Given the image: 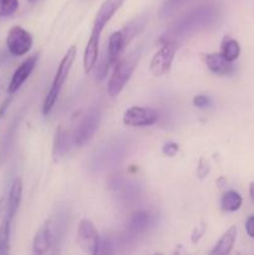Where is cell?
<instances>
[{
	"label": "cell",
	"instance_id": "1",
	"mask_svg": "<svg viewBox=\"0 0 254 255\" xmlns=\"http://www.w3.org/2000/svg\"><path fill=\"white\" fill-rule=\"evenodd\" d=\"M217 16H218V14H217L216 7H213L212 5H203V6L197 7V9L192 10L188 14L177 20L169 27L166 35L162 37V40L176 42V39L186 37L188 35L199 31V30L208 27L209 25L216 21Z\"/></svg>",
	"mask_w": 254,
	"mask_h": 255
},
{
	"label": "cell",
	"instance_id": "2",
	"mask_svg": "<svg viewBox=\"0 0 254 255\" xmlns=\"http://www.w3.org/2000/svg\"><path fill=\"white\" fill-rule=\"evenodd\" d=\"M139 55H141V49H134L133 51L127 54L124 59L119 60L115 64L114 72L110 76L109 84H107V94L111 99H116L124 91L125 86L129 81L132 74L136 70Z\"/></svg>",
	"mask_w": 254,
	"mask_h": 255
},
{
	"label": "cell",
	"instance_id": "3",
	"mask_svg": "<svg viewBox=\"0 0 254 255\" xmlns=\"http://www.w3.org/2000/svg\"><path fill=\"white\" fill-rule=\"evenodd\" d=\"M76 46H71L67 50L66 54L64 55L61 61H60L56 74H55L54 81H52L51 87H50L49 92L46 94L44 104H42V115L44 116H49L51 114L52 109H54L55 104H56L57 99H59L62 86H64L65 81H66L67 76H69L72 64H74L75 59H76Z\"/></svg>",
	"mask_w": 254,
	"mask_h": 255
},
{
	"label": "cell",
	"instance_id": "4",
	"mask_svg": "<svg viewBox=\"0 0 254 255\" xmlns=\"http://www.w3.org/2000/svg\"><path fill=\"white\" fill-rule=\"evenodd\" d=\"M101 122V109L99 105H94L86 111L81 122L77 126L74 134V142L76 146L81 147L92 138L99 125Z\"/></svg>",
	"mask_w": 254,
	"mask_h": 255
},
{
	"label": "cell",
	"instance_id": "5",
	"mask_svg": "<svg viewBox=\"0 0 254 255\" xmlns=\"http://www.w3.org/2000/svg\"><path fill=\"white\" fill-rule=\"evenodd\" d=\"M76 243L82 252L89 254H97L100 251L101 238L99 236L96 227L89 219H81L77 227Z\"/></svg>",
	"mask_w": 254,
	"mask_h": 255
},
{
	"label": "cell",
	"instance_id": "6",
	"mask_svg": "<svg viewBox=\"0 0 254 255\" xmlns=\"http://www.w3.org/2000/svg\"><path fill=\"white\" fill-rule=\"evenodd\" d=\"M6 46L12 56H24L32 46V36L21 26H12L6 36Z\"/></svg>",
	"mask_w": 254,
	"mask_h": 255
},
{
	"label": "cell",
	"instance_id": "7",
	"mask_svg": "<svg viewBox=\"0 0 254 255\" xmlns=\"http://www.w3.org/2000/svg\"><path fill=\"white\" fill-rule=\"evenodd\" d=\"M177 45L174 41H164L161 49L152 56L149 62V70L154 76H162L171 69L172 61L174 59Z\"/></svg>",
	"mask_w": 254,
	"mask_h": 255
},
{
	"label": "cell",
	"instance_id": "8",
	"mask_svg": "<svg viewBox=\"0 0 254 255\" xmlns=\"http://www.w3.org/2000/svg\"><path fill=\"white\" fill-rule=\"evenodd\" d=\"M158 120V114L149 107L132 106L124 114V124L129 127H147L154 125Z\"/></svg>",
	"mask_w": 254,
	"mask_h": 255
},
{
	"label": "cell",
	"instance_id": "9",
	"mask_svg": "<svg viewBox=\"0 0 254 255\" xmlns=\"http://www.w3.org/2000/svg\"><path fill=\"white\" fill-rule=\"evenodd\" d=\"M125 0H105V1L102 2L99 11H97L96 16H95L94 26H92V31L90 37L100 40L102 30H104L105 26L109 24L110 20H111L112 16L116 14L117 10L122 6Z\"/></svg>",
	"mask_w": 254,
	"mask_h": 255
},
{
	"label": "cell",
	"instance_id": "10",
	"mask_svg": "<svg viewBox=\"0 0 254 255\" xmlns=\"http://www.w3.org/2000/svg\"><path fill=\"white\" fill-rule=\"evenodd\" d=\"M37 59H39V55L34 54L30 57H27L22 64H20V66L15 70L14 75H12L11 80H10L9 86H7V94L14 95L24 85V82L31 75L32 70H34L35 65L37 62Z\"/></svg>",
	"mask_w": 254,
	"mask_h": 255
},
{
	"label": "cell",
	"instance_id": "11",
	"mask_svg": "<svg viewBox=\"0 0 254 255\" xmlns=\"http://www.w3.org/2000/svg\"><path fill=\"white\" fill-rule=\"evenodd\" d=\"M122 158V152L120 151V147L117 143L106 144L102 149H100L99 153L94 156L92 167L96 169H105L109 167H114L115 164H119Z\"/></svg>",
	"mask_w": 254,
	"mask_h": 255
},
{
	"label": "cell",
	"instance_id": "12",
	"mask_svg": "<svg viewBox=\"0 0 254 255\" xmlns=\"http://www.w3.org/2000/svg\"><path fill=\"white\" fill-rule=\"evenodd\" d=\"M11 221L7 212V199L0 198V255L9 254Z\"/></svg>",
	"mask_w": 254,
	"mask_h": 255
},
{
	"label": "cell",
	"instance_id": "13",
	"mask_svg": "<svg viewBox=\"0 0 254 255\" xmlns=\"http://www.w3.org/2000/svg\"><path fill=\"white\" fill-rule=\"evenodd\" d=\"M153 223V217L147 211H138L133 213L127 224V233L129 237H137L144 234Z\"/></svg>",
	"mask_w": 254,
	"mask_h": 255
},
{
	"label": "cell",
	"instance_id": "14",
	"mask_svg": "<svg viewBox=\"0 0 254 255\" xmlns=\"http://www.w3.org/2000/svg\"><path fill=\"white\" fill-rule=\"evenodd\" d=\"M127 46L126 40H125L124 32L122 30L115 31L110 35L109 45H107V54H106V61L110 66L116 64L120 59V55L124 51L125 47Z\"/></svg>",
	"mask_w": 254,
	"mask_h": 255
},
{
	"label": "cell",
	"instance_id": "15",
	"mask_svg": "<svg viewBox=\"0 0 254 255\" xmlns=\"http://www.w3.org/2000/svg\"><path fill=\"white\" fill-rule=\"evenodd\" d=\"M207 67L216 75H228L233 71V64L224 59L221 52H211L206 55Z\"/></svg>",
	"mask_w": 254,
	"mask_h": 255
},
{
	"label": "cell",
	"instance_id": "16",
	"mask_svg": "<svg viewBox=\"0 0 254 255\" xmlns=\"http://www.w3.org/2000/svg\"><path fill=\"white\" fill-rule=\"evenodd\" d=\"M237 234H238V229L236 226H232L223 236L221 237L214 248L211 251L212 255H224L229 254L233 249L234 243L237 241Z\"/></svg>",
	"mask_w": 254,
	"mask_h": 255
},
{
	"label": "cell",
	"instance_id": "17",
	"mask_svg": "<svg viewBox=\"0 0 254 255\" xmlns=\"http://www.w3.org/2000/svg\"><path fill=\"white\" fill-rule=\"evenodd\" d=\"M52 248V237L51 232L47 224H45L37 233L35 234L34 242H32V251L35 254H45Z\"/></svg>",
	"mask_w": 254,
	"mask_h": 255
},
{
	"label": "cell",
	"instance_id": "18",
	"mask_svg": "<svg viewBox=\"0 0 254 255\" xmlns=\"http://www.w3.org/2000/svg\"><path fill=\"white\" fill-rule=\"evenodd\" d=\"M22 197V182L20 178H15L10 186L9 196H7V212H9L10 218L14 219L16 216V212L19 209L20 202Z\"/></svg>",
	"mask_w": 254,
	"mask_h": 255
},
{
	"label": "cell",
	"instance_id": "19",
	"mask_svg": "<svg viewBox=\"0 0 254 255\" xmlns=\"http://www.w3.org/2000/svg\"><path fill=\"white\" fill-rule=\"evenodd\" d=\"M99 45L100 40L89 37L86 47L84 51V71L85 74H90L95 66H96L97 59H99Z\"/></svg>",
	"mask_w": 254,
	"mask_h": 255
},
{
	"label": "cell",
	"instance_id": "20",
	"mask_svg": "<svg viewBox=\"0 0 254 255\" xmlns=\"http://www.w3.org/2000/svg\"><path fill=\"white\" fill-rule=\"evenodd\" d=\"M69 132L62 125H60L55 132L54 147H52V154L55 158H60L66 154V152L69 151Z\"/></svg>",
	"mask_w": 254,
	"mask_h": 255
},
{
	"label": "cell",
	"instance_id": "21",
	"mask_svg": "<svg viewBox=\"0 0 254 255\" xmlns=\"http://www.w3.org/2000/svg\"><path fill=\"white\" fill-rule=\"evenodd\" d=\"M221 52L224 56V59L228 60V61L233 62L241 55V46H239V42L236 39H232V37H224V40L222 41L221 45Z\"/></svg>",
	"mask_w": 254,
	"mask_h": 255
},
{
	"label": "cell",
	"instance_id": "22",
	"mask_svg": "<svg viewBox=\"0 0 254 255\" xmlns=\"http://www.w3.org/2000/svg\"><path fill=\"white\" fill-rule=\"evenodd\" d=\"M242 203H243V199H242L241 194L236 191H227L221 199L222 209L226 212L238 211L242 207Z\"/></svg>",
	"mask_w": 254,
	"mask_h": 255
},
{
	"label": "cell",
	"instance_id": "23",
	"mask_svg": "<svg viewBox=\"0 0 254 255\" xmlns=\"http://www.w3.org/2000/svg\"><path fill=\"white\" fill-rule=\"evenodd\" d=\"M147 24L146 17H138V19H134L132 21H129L126 26L122 29V32H124L125 40H126V44L128 45L129 41H131L133 37H136L142 30L144 29Z\"/></svg>",
	"mask_w": 254,
	"mask_h": 255
},
{
	"label": "cell",
	"instance_id": "24",
	"mask_svg": "<svg viewBox=\"0 0 254 255\" xmlns=\"http://www.w3.org/2000/svg\"><path fill=\"white\" fill-rule=\"evenodd\" d=\"M19 7L17 0H0V17H7Z\"/></svg>",
	"mask_w": 254,
	"mask_h": 255
},
{
	"label": "cell",
	"instance_id": "25",
	"mask_svg": "<svg viewBox=\"0 0 254 255\" xmlns=\"http://www.w3.org/2000/svg\"><path fill=\"white\" fill-rule=\"evenodd\" d=\"M209 171H211V167L209 163L204 158H201L198 162V166H197V176L199 179H203L208 176Z\"/></svg>",
	"mask_w": 254,
	"mask_h": 255
},
{
	"label": "cell",
	"instance_id": "26",
	"mask_svg": "<svg viewBox=\"0 0 254 255\" xmlns=\"http://www.w3.org/2000/svg\"><path fill=\"white\" fill-rule=\"evenodd\" d=\"M178 149H179V147L176 142H167V143H164L163 147H162V152H163V153L168 157L176 156L177 152H178Z\"/></svg>",
	"mask_w": 254,
	"mask_h": 255
},
{
	"label": "cell",
	"instance_id": "27",
	"mask_svg": "<svg viewBox=\"0 0 254 255\" xmlns=\"http://www.w3.org/2000/svg\"><path fill=\"white\" fill-rule=\"evenodd\" d=\"M206 229H207V226L204 223H202L201 226H197L196 228L193 229V232H192V236H191L192 243H197V242H199V239H201L202 237L204 236V233H206Z\"/></svg>",
	"mask_w": 254,
	"mask_h": 255
},
{
	"label": "cell",
	"instance_id": "28",
	"mask_svg": "<svg viewBox=\"0 0 254 255\" xmlns=\"http://www.w3.org/2000/svg\"><path fill=\"white\" fill-rule=\"evenodd\" d=\"M209 104H211V101H209L208 97L204 96V95H198V96H194L193 105L196 107H198V109H206L207 106H209Z\"/></svg>",
	"mask_w": 254,
	"mask_h": 255
},
{
	"label": "cell",
	"instance_id": "29",
	"mask_svg": "<svg viewBox=\"0 0 254 255\" xmlns=\"http://www.w3.org/2000/svg\"><path fill=\"white\" fill-rule=\"evenodd\" d=\"M246 232L251 238H254V216L249 217L246 222Z\"/></svg>",
	"mask_w": 254,
	"mask_h": 255
},
{
	"label": "cell",
	"instance_id": "30",
	"mask_svg": "<svg viewBox=\"0 0 254 255\" xmlns=\"http://www.w3.org/2000/svg\"><path fill=\"white\" fill-rule=\"evenodd\" d=\"M10 101H11V99H9V100H6V101L4 102V105H2L1 107H0V117H1V115L4 114V111L5 110H6V107L9 106V104H10Z\"/></svg>",
	"mask_w": 254,
	"mask_h": 255
},
{
	"label": "cell",
	"instance_id": "31",
	"mask_svg": "<svg viewBox=\"0 0 254 255\" xmlns=\"http://www.w3.org/2000/svg\"><path fill=\"white\" fill-rule=\"evenodd\" d=\"M249 196H251V198L254 201V181L252 182L251 186H249Z\"/></svg>",
	"mask_w": 254,
	"mask_h": 255
},
{
	"label": "cell",
	"instance_id": "32",
	"mask_svg": "<svg viewBox=\"0 0 254 255\" xmlns=\"http://www.w3.org/2000/svg\"><path fill=\"white\" fill-rule=\"evenodd\" d=\"M29 1H35V0H29Z\"/></svg>",
	"mask_w": 254,
	"mask_h": 255
}]
</instances>
